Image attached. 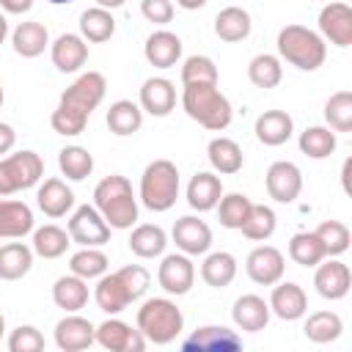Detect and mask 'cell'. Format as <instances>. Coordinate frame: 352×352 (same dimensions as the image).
<instances>
[{
    "label": "cell",
    "mask_w": 352,
    "mask_h": 352,
    "mask_svg": "<svg viewBox=\"0 0 352 352\" xmlns=\"http://www.w3.org/2000/svg\"><path fill=\"white\" fill-rule=\"evenodd\" d=\"M104 91H107V80L104 74L99 72H85L80 74L63 94H60V102L58 107L52 110L50 116V124L58 135L63 138H74L85 129L91 113L99 107V102L104 99Z\"/></svg>",
    "instance_id": "cell-1"
},
{
    "label": "cell",
    "mask_w": 352,
    "mask_h": 352,
    "mask_svg": "<svg viewBox=\"0 0 352 352\" xmlns=\"http://www.w3.org/2000/svg\"><path fill=\"white\" fill-rule=\"evenodd\" d=\"M94 206L107 220L110 228H132L138 223V198L132 192V184L121 173L104 176L94 187Z\"/></svg>",
    "instance_id": "cell-2"
},
{
    "label": "cell",
    "mask_w": 352,
    "mask_h": 352,
    "mask_svg": "<svg viewBox=\"0 0 352 352\" xmlns=\"http://www.w3.org/2000/svg\"><path fill=\"white\" fill-rule=\"evenodd\" d=\"M184 113L209 132H223L231 124V102L220 94L217 82H190L182 94Z\"/></svg>",
    "instance_id": "cell-3"
},
{
    "label": "cell",
    "mask_w": 352,
    "mask_h": 352,
    "mask_svg": "<svg viewBox=\"0 0 352 352\" xmlns=\"http://www.w3.org/2000/svg\"><path fill=\"white\" fill-rule=\"evenodd\" d=\"M278 52L283 60L302 72H316L327 58L324 38L305 25H286L278 30Z\"/></svg>",
    "instance_id": "cell-4"
},
{
    "label": "cell",
    "mask_w": 352,
    "mask_h": 352,
    "mask_svg": "<svg viewBox=\"0 0 352 352\" xmlns=\"http://www.w3.org/2000/svg\"><path fill=\"white\" fill-rule=\"evenodd\" d=\"M138 330L146 336V341L165 346L184 330V316L168 297H151L138 308Z\"/></svg>",
    "instance_id": "cell-5"
},
{
    "label": "cell",
    "mask_w": 352,
    "mask_h": 352,
    "mask_svg": "<svg viewBox=\"0 0 352 352\" xmlns=\"http://www.w3.org/2000/svg\"><path fill=\"white\" fill-rule=\"evenodd\" d=\"M179 198V168L170 160H151L140 176V204L151 212H168Z\"/></svg>",
    "instance_id": "cell-6"
},
{
    "label": "cell",
    "mask_w": 352,
    "mask_h": 352,
    "mask_svg": "<svg viewBox=\"0 0 352 352\" xmlns=\"http://www.w3.org/2000/svg\"><path fill=\"white\" fill-rule=\"evenodd\" d=\"M41 176H44V160L30 148L0 157V198L36 187Z\"/></svg>",
    "instance_id": "cell-7"
},
{
    "label": "cell",
    "mask_w": 352,
    "mask_h": 352,
    "mask_svg": "<svg viewBox=\"0 0 352 352\" xmlns=\"http://www.w3.org/2000/svg\"><path fill=\"white\" fill-rule=\"evenodd\" d=\"M69 236H72V242H77L82 248H99V245L110 242V226L99 214L96 206L82 204L74 209V214L69 220Z\"/></svg>",
    "instance_id": "cell-8"
},
{
    "label": "cell",
    "mask_w": 352,
    "mask_h": 352,
    "mask_svg": "<svg viewBox=\"0 0 352 352\" xmlns=\"http://www.w3.org/2000/svg\"><path fill=\"white\" fill-rule=\"evenodd\" d=\"M182 349L184 352H236L242 349V336H236L223 324H204L182 341Z\"/></svg>",
    "instance_id": "cell-9"
},
{
    "label": "cell",
    "mask_w": 352,
    "mask_h": 352,
    "mask_svg": "<svg viewBox=\"0 0 352 352\" xmlns=\"http://www.w3.org/2000/svg\"><path fill=\"white\" fill-rule=\"evenodd\" d=\"M245 270L250 275L253 283L258 286H275L280 278H283V270H286V261H283V253L272 245H258L248 253L245 258Z\"/></svg>",
    "instance_id": "cell-10"
},
{
    "label": "cell",
    "mask_w": 352,
    "mask_h": 352,
    "mask_svg": "<svg viewBox=\"0 0 352 352\" xmlns=\"http://www.w3.org/2000/svg\"><path fill=\"white\" fill-rule=\"evenodd\" d=\"M96 344L110 352H143L148 341L138 327H132L121 319H104L96 327Z\"/></svg>",
    "instance_id": "cell-11"
},
{
    "label": "cell",
    "mask_w": 352,
    "mask_h": 352,
    "mask_svg": "<svg viewBox=\"0 0 352 352\" xmlns=\"http://www.w3.org/2000/svg\"><path fill=\"white\" fill-rule=\"evenodd\" d=\"M319 36L336 47H349L352 44V8L338 0L327 3L319 11Z\"/></svg>",
    "instance_id": "cell-12"
},
{
    "label": "cell",
    "mask_w": 352,
    "mask_h": 352,
    "mask_svg": "<svg viewBox=\"0 0 352 352\" xmlns=\"http://www.w3.org/2000/svg\"><path fill=\"white\" fill-rule=\"evenodd\" d=\"M300 190H302V173L294 162L278 160L267 168V192H270V198H275L278 204H292V201H297Z\"/></svg>",
    "instance_id": "cell-13"
},
{
    "label": "cell",
    "mask_w": 352,
    "mask_h": 352,
    "mask_svg": "<svg viewBox=\"0 0 352 352\" xmlns=\"http://www.w3.org/2000/svg\"><path fill=\"white\" fill-rule=\"evenodd\" d=\"M176 248L187 256H204L209 248H212V228L201 220V217H192V214H184L173 223V231H170Z\"/></svg>",
    "instance_id": "cell-14"
},
{
    "label": "cell",
    "mask_w": 352,
    "mask_h": 352,
    "mask_svg": "<svg viewBox=\"0 0 352 352\" xmlns=\"http://www.w3.org/2000/svg\"><path fill=\"white\" fill-rule=\"evenodd\" d=\"M157 280L173 297L187 294L192 289V280H195V267H192L190 256L187 253H170V256H165L162 264H160Z\"/></svg>",
    "instance_id": "cell-15"
},
{
    "label": "cell",
    "mask_w": 352,
    "mask_h": 352,
    "mask_svg": "<svg viewBox=\"0 0 352 352\" xmlns=\"http://www.w3.org/2000/svg\"><path fill=\"white\" fill-rule=\"evenodd\" d=\"M314 286L324 300H341L346 297L349 286H352V275L349 267L338 258H322L316 264V275H314Z\"/></svg>",
    "instance_id": "cell-16"
},
{
    "label": "cell",
    "mask_w": 352,
    "mask_h": 352,
    "mask_svg": "<svg viewBox=\"0 0 352 352\" xmlns=\"http://www.w3.org/2000/svg\"><path fill=\"white\" fill-rule=\"evenodd\" d=\"M96 341V327L85 316H63L55 324V344L60 352H80Z\"/></svg>",
    "instance_id": "cell-17"
},
{
    "label": "cell",
    "mask_w": 352,
    "mask_h": 352,
    "mask_svg": "<svg viewBox=\"0 0 352 352\" xmlns=\"http://www.w3.org/2000/svg\"><path fill=\"white\" fill-rule=\"evenodd\" d=\"M308 311V297L302 292V286L286 280V283H275L272 294H270V314H275L283 322H294L300 316H305Z\"/></svg>",
    "instance_id": "cell-18"
},
{
    "label": "cell",
    "mask_w": 352,
    "mask_h": 352,
    "mask_svg": "<svg viewBox=\"0 0 352 352\" xmlns=\"http://www.w3.org/2000/svg\"><path fill=\"white\" fill-rule=\"evenodd\" d=\"M50 55H52V63L58 72L72 74L88 60V44L77 33H60L50 47Z\"/></svg>",
    "instance_id": "cell-19"
},
{
    "label": "cell",
    "mask_w": 352,
    "mask_h": 352,
    "mask_svg": "<svg viewBox=\"0 0 352 352\" xmlns=\"http://www.w3.org/2000/svg\"><path fill=\"white\" fill-rule=\"evenodd\" d=\"M143 55L154 69H170L182 58V38L170 30H154L143 44Z\"/></svg>",
    "instance_id": "cell-20"
},
{
    "label": "cell",
    "mask_w": 352,
    "mask_h": 352,
    "mask_svg": "<svg viewBox=\"0 0 352 352\" xmlns=\"http://www.w3.org/2000/svg\"><path fill=\"white\" fill-rule=\"evenodd\" d=\"M176 104V88L170 80L165 77H148L140 85V110H146L148 116H168Z\"/></svg>",
    "instance_id": "cell-21"
},
{
    "label": "cell",
    "mask_w": 352,
    "mask_h": 352,
    "mask_svg": "<svg viewBox=\"0 0 352 352\" xmlns=\"http://www.w3.org/2000/svg\"><path fill=\"white\" fill-rule=\"evenodd\" d=\"M231 319H234V324L239 330L258 333L270 322V302L264 297H258V294H242L231 308Z\"/></svg>",
    "instance_id": "cell-22"
},
{
    "label": "cell",
    "mask_w": 352,
    "mask_h": 352,
    "mask_svg": "<svg viewBox=\"0 0 352 352\" xmlns=\"http://www.w3.org/2000/svg\"><path fill=\"white\" fill-rule=\"evenodd\" d=\"M33 231V209L25 201L0 198V239H22Z\"/></svg>",
    "instance_id": "cell-23"
},
{
    "label": "cell",
    "mask_w": 352,
    "mask_h": 352,
    "mask_svg": "<svg viewBox=\"0 0 352 352\" xmlns=\"http://www.w3.org/2000/svg\"><path fill=\"white\" fill-rule=\"evenodd\" d=\"M253 132H256L258 143H264V146H283L294 132V121L286 110H264L256 118Z\"/></svg>",
    "instance_id": "cell-24"
},
{
    "label": "cell",
    "mask_w": 352,
    "mask_h": 352,
    "mask_svg": "<svg viewBox=\"0 0 352 352\" xmlns=\"http://www.w3.org/2000/svg\"><path fill=\"white\" fill-rule=\"evenodd\" d=\"M36 204L47 217H63L74 206V192L63 179H44V184H38Z\"/></svg>",
    "instance_id": "cell-25"
},
{
    "label": "cell",
    "mask_w": 352,
    "mask_h": 352,
    "mask_svg": "<svg viewBox=\"0 0 352 352\" xmlns=\"http://www.w3.org/2000/svg\"><path fill=\"white\" fill-rule=\"evenodd\" d=\"M220 195H223V182H220L217 173L201 170V173H195V176L190 179V184H187V204H190L192 209H198V212L214 209L217 201H220Z\"/></svg>",
    "instance_id": "cell-26"
},
{
    "label": "cell",
    "mask_w": 352,
    "mask_h": 352,
    "mask_svg": "<svg viewBox=\"0 0 352 352\" xmlns=\"http://www.w3.org/2000/svg\"><path fill=\"white\" fill-rule=\"evenodd\" d=\"M94 300H96V305H99L104 314H110V316L121 314V311L132 302V297H129L124 280L118 278V272H110V275L104 272V275L99 278L96 292H94Z\"/></svg>",
    "instance_id": "cell-27"
},
{
    "label": "cell",
    "mask_w": 352,
    "mask_h": 352,
    "mask_svg": "<svg viewBox=\"0 0 352 352\" xmlns=\"http://www.w3.org/2000/svg\"><path fill=\"white\" fill-rule=\"evenodd\" d=\"M11 44H14V52L22 55V58H38L47 44H50V33L41 22H19L11 33Z\"/></svg>",
    "instance_id": "cell-28"
},
{
    "label": "cell",
    "mask_w": 352,
    "mask_h": 352,
    "mask_svg": "<svg viewBox=\"0 0 352 352\" xmlns=\"http://www.w3.org/2000/svg\"><path fill=\"white\" fill-rule=\"evenodd\" d=\"M107 129L118 138H126V135H135L140 126H143V110L140 104H135L132 99H118L110 104L107 110Z\"/></svg>",
    "instance_id": "cell-29"
},
{
    "label": "cell",
    "mask_w": 352,
    "mask_h": 352,
    "mask_svg": "<svg viewBox=\"0 0 352 352\" xmlns=\"http://www.w3.org/2000/svg\"><path fill=\"white\" fill-rule=\"evenodd\" d=\"M33 267V248L25 242H8L0 248V280H19Z\"/></svg>",
    "instance_id": "cell-30"
},
{
    "label": "cell",
    "mask_w": 352,
    "mask_h": 352,
    "mask_svg": "<svg viewBox=\"0 0 352 352\" xmlns=\"http://www.w3.org/2000/svg\"><path fill=\"white\" fill-rule=\"evenodd\" d=\"M250 14L239 6H228L214 16V36L223 41H245L250 36Z\"/></svg>",
    "instance_id": "cell-31"
},
{
    "label": "cell",
    "mask_w": 352,
    "mask_h": 352,
    "mask_svg": "<svg viewBox=\"0 0 352 352\" xmlns=\"http://www.w3.org/2000/svg\"><path fill=\"white\" fill-rule=\"evenodd\" d=\"M206 157L212 162V168L223 176H231L236 170H242V148L236 140L231 138H212L209 146H206Z\"/></svg>",
    "instance_id": "cell-32"
},
{
    "label": "cell",
    "mask_w": 352,
    "mask_h": 352,
    "mask_svg": "<svg viewBox=\"0 0 352 352\" xmlns=\"http://www.w3.org/2000/svg\"><path fill=\"white\" fill-rule=\"evenodd\" d=\"M201 278L212 289H226L236 278V258L226 250H214L201 264Z\"/></svg>",
    "instance_id": "cell-33"
},
{
    "label": "cell",
    "mask_w": 352,
    "mask_h": 352,
    "mask_svg": "<svg viewBox=\"0 0 352 352\" xmlns=\"http://www.w3.org/2000/svg\"><path fill=\"white\" fill-rule=\"evenodd\" d=\"M168 245V234L162 226H154V223H143L132 231L129 236V250L138 256V258H154V256H162Z\"/></svg>",
    "instance_id": "cell-34"
},
{
    "label": "cell",
    "mask_w": 352,
    "mask_h": 352,
    "mask_svg": "<svg viewBox=\"0 0 352 352\" xmlns=\"http://www.w3.org/2000/svg\"><path fill=\"white\" fill-rule=\"evenodd\" d=\"M52 300H55V305L58 308H63L66 314H74V311H80L85 302H88V286H85V280L80 278V275H63V278H58L55 280V286H52Z\"/></svg>",
    "instance_id": "cell-35"
},
{
    "label": "cell",
    "mask_w": 352,
    "mask_h": 352,
    "mask_svg": "<svg viewBox=\"0 0 352 352\" xmlns=\"http://www.w3.org/2000/svg\"><path fill=\"white\" fill-rule=\"evenodd\" d=\"M113 33H116V19L107 8L94 6V8H85L80 14V36L85 41L99 44V41H107Z\"/></svg>",
    "instance_id": "cell-36"
},
{
    "label": "cell",
    "mask_w": 352,
    "mask_h": 352,
    "mask_svg": "<svg viewBox=\"0 0 352 352\" xmlns=\"http://www.w3.org/2000/svg\"><path fill=\"white\" fill-rule=\"evenodd\" d=\"M69 245H72V236L60 226L47 223V226L33 231V253L41 256V258H58V256L66 253Z\"/></svg>",
    "instance_id": "cell-37"
},
{
    "label": "cell",
    "mask_w": 352,
    "mask_h": 352,
    "mask_svg": "<svg viewBox=\"0 0 352 352\" xmlns=\"http://www.w3.org/2000/svg\"><path fill=\"white\" fill-rule=\"evenodd\" d=\"M300 151L311 160H324L336 151V132L330 126H305L300 132Z\"/></svg>",
    "instance_id": "cell-38"
},
{
    "label": "cell",
    "mask_w": 352,
    "mask_h": 352,
    "mask_svg": "<svg viewBox=\"0 0 352 352\" xmlns=\"http://www.w3.org/2000/svg\"><path fill=\"white\" fill-rule=\"evenodd\" d=\"M289 256L294 264L300 267H316L322 258H327L324 245L319 242V236L314 231H300L289 239Z\"/></svg>",
    "instance_id": "cell-39"
},
{
    "label": "cell",
    "mask_w": 352,
    "mask_h": 352,
    "mask_svg": "<svg viewBox=\"0 0 352 352\" xmlns=\"http://www.w3.org/2000/svg\"><path fill=\"white\" fill-rule=\"evenodd\" d=\"M302 330H305V338L308 341H314V344H330V341H336L341 336L344 322L333 311H316V314H311L305 319V327Z\"/></svg>",
    "instance_id": "cell-40"
},
{
    "label": "cell",
    "mask_w": 352,
    "mask_h": 352,
    "mask_svg": "<svg viewBox=\"0 0 352 352\" xmlns=\"http://www.w3.org/2000/svg\"><path fill=\"white\" fill-rule=\"evenodd\" d=\"M58 168H60V173H63L66 179L82 182V179L91 176V170H94V157H91V151L82 148V146H66V148L58 151Z\"/></svg>",
    "instance_id": "cell-41"
},
{
    "label": "cell",
    "mask_w": 352,
    "mask_h": 352,
    "mask_svg": "<svg viewBox=\"0 0 352 352\" xmlns=\"http://www.w3.org/2000/svg\"><path fill=\"white\" fill-rule=\"evenodd\" d=\"M248 77L256 88H275L280 80H283V66H280V58L278 55H270V52H261L256 55L250 63H248Z\"/></svg>",
    "instance_id": "cell-42"
},
{
    "label": "cell",
    "mask_w": 352,
    "mask_h": 352,
    "mask_svg": "<svg viewBox=\"0 0 352 352\" xmlns=\"http://www.w3.org/2000/svg\"><path fill=\"white\" fill-rule=\"evenodd\" d=\"M250 206H253V201L245 195V192H228V195H220V201H217V214H220V226H226V228H242V223L248 220V214H250Z\"/></svg>",
    "instance_id": "cell-43"
},
{
    "label": "cell",
    "mask_w": 352,
    "mask_h": 352,
    "mask_svg": "<svg viewBox=\"0 0 352 352\" xmlns=\"http://www.w3.org/2000/svg\"><path fill=\"white\" fill-rule=\"evenodd\" d=\"M275 226H278L275 212H272L270 206H264V204H253V206H250V214H248V220L242 223L239 231H242L248 239L264 242V239H270V236L275 234Z\"/></svg>",
    "instance_id": "cell-44"
},
{
    "label": "cell",
    "mask_w": 352,
    "mask_h": 352,
    "mask_svg": "<svg viewBox=\"0 0 352 352\" xmlns=\"http://www.w3.org/2000/svg\"><path fill=\"white\" fill-rule=\"evenodd\" d=\"M107 267H110V258H107L102 250H96V248H82V250H77V253L69 258V270H72L74 275H80L82 280L102 278V275L107 272Z\"/></svg>",
    "instance_id": "cell-45"
},
{
    "label": "cell",
    "mask_w": 352,
    "mask_h": 352,
    "mask_svg": "<svg viewBox=\"0 0 352 352\" xmlns=\"http://www.w3.org/2000/svg\"><path fill=\"white\" fill-rule=\"evenodd\" d=\"M324 121L333 132H352V94L336 91L324 102Z\"/></svg>",
    "instance_id": "cell-46"
},
{
    "label": "cell",
    "mask_w": 352,
    "mask_h": 352,
    "mask_svg": "<svg viewBox=\"0 0 352 352\" xmlns=\"http://www.w3.org/2000/svg\"><path fill=\"white\" fill-rule=\"evenodd\" d=\"M314 234L324 245V253L327 256H341L349 248V228L341 220H324V223H319V228Z\"/></svg>",
    "instance_id": "cell-47"
},
{
    "label": "cell",
    "mask_w": 352,
    "mask_h": 352,
    "mask_svg": "<svg viewBox=\"0 0 352 352\" xmlns=\"http://www.w3.org/2000/svg\"><path fill=\"white\" fill-rule=\"evenodd\" d=\"M182 82H217V66L209 55H190L182 63Z\"/></svg>",
    "instance_id": "cell-48"
},
{
    "label": "cell",
    "mask_w": 352,
    "mask_h": 352,
    "mask_svg": "<svg viewBox=\"0 0 352 352\" xmlns=\"http://www.w3.org/2000/svg\"><path fill=\"white\" fill-rule=\"evenodd\" d=\"M8 349L11 352H41L44 349V336L33 324H19L8 336Z\"/></svg>",
    "instance_id": "cell-49"
},
{
    "label": "cell",
    "mask_w": 352,
    "mask_h": 352,
    "mask_svg": "<svg viewBox=\"0 0 352 352\" xmlns=\"http://www.w3.org/2000/svg\"><path fill=\"white\" fill-rule=\"evenodd\" d=\"M118 278L124 280V286H126V292H129V297H132V302L135 300H140L143 294H146V289H148V270L146 267H140V264H129V267H121L118 270Z\"/></svg>",
    "instance_id": "cell-50"
},
{
    "label": "cell",
    "mask_w": 352,
    "mask_h": 352,
    "mask_svg": "<svg viewBox=\"0 0 352 352\" xmlns=\"http://www.w3.org/2000/svg\"><path fill=\"white\" fill-rule=\"evenodd\" d=\"M140 14L154 25H168L173 19V3L170 0H140Z\"/></svg>",
    "instance_id": "cell-51"
},
{
    "label": "cell",
    "mask_w": 352,
    "mask_h": 352,
    "mask_svg": "<svg viewBox=\"0 0 352 352\" xmlns=\"http://www.w3.org/2000/svg\"><path fill=\"white\" fill-rule=\"evenodd\" d=\"M14 143H16V132H14V126H11V124H0V157L8 154V151L14 148Z\"/></svg>",
    "instance_id": "cell-52"
},
{
    "label": "cell",
    "mask_w": 352,
    "mask_h": 352,
    "mask_svg": "<svg viewBox=\"0 0 352 352\" xmlns=\"http://www.w3.org/2000/svg\"><path fill=\"white\" fill-rule=\"evenodd\" d=\"M0 8L8 14H25L33 8V0H0Z\"/></svg>",
    "instance_id": "cell-53"
},
{
    "label": "cell",
    "mask_w": 352,
    "mask_h": 352,
    "mask_svg": "<svg viewBox=\"0 0 352 352\" xmlns=\"http://www.w3.org/2000/svg\"><path fill=\"white\" fill-rule=\"evenodd\" d=\"M176 6H182L184 11H198L206 6V0H176Z\"/></svg>",
    "instance_id": "cell-54"
},
{
    "label": "cell",
    "mask_w": 352,
    "mask_h": 352,
    "mask_svg": "<svg viewBox=\"0 0 352 352\" xmlns=\"http://www.w3.org/2000/svg\"><path fill=\"white\" fill-rule=\"evenodd\" d=\"M349 168H352V160H344V168H341V184H344L346 192H349Z\"/></svg>",
    "instance_id": "cell-55"
},
{
    "label": "cell",
    "mask_w": 352,
    "mask_h": 352,
    "mask_svg": "<svg viewBox=\"0 0 352 352\" xmlns=\"http://www.w3.org/2000/svg\"><path fill=\"white\" fill-rule=\"evenodd\" d=\"M126 0H96V6L99 8H107V11H113V8H121Z\"/></svg>",
    "instance_id": "cell-56"
},
{
    "label": "cell",
    "mask_w": 352,
    "mask_h": 352,
    "mask_svg": "<svg viewBox=\"0 0 352 352\" xmlns=\"http://www.w3.org/2000/svg\"><path fill=\"white\" fill-rule=\"evenodd\" d=\"M6 36H8V22H6V16L0 14V44L6 41Z\"/></svg>",
    "instance_id": "cell-57"
},
{
    "label": "cell",
    "mask_w": 352,
    "mask_h": 352,
    "mask_svg": "<svg viewBox=\"0 0 352 352\" xmlns=\"http://www.w3.org/2000/svg\"><path fill=\"white\" fill-rule=\"evenodd\" d=\"M47 3H52V6H69V3H74V0H47Z\"/></svg>",
    "instance_id": "cell-58"
},
{
    "label": "cell",
    "mask_w": 352,
    "mask_h": 352,
    "mask_svg": "<svg viewBox=\"0 0 352 352\" xmlns=\"http://www.w3.org/2000/svg\"><path fill=\"white\" fill-rule=\"evenodd\" d=\"M3 333H6V319H3V314H0V341H3Z\"/></svg>",
    "instance_id": "cell-59"
},
{
    "label": "cell",
    "mask_w": 352,
    "mask_h": 352,
    "mask_svg": "<svg viewBox=\"0 0 352 352\" xmlns=\"http://www.w3.org/2000/svg\"><path fill=\"white\" fill-rule=\"evenodd\" d=\"M0 107H3V85H0Z\"/></svg>",
    "instance_id": "cell-60"
}]
</instances>
